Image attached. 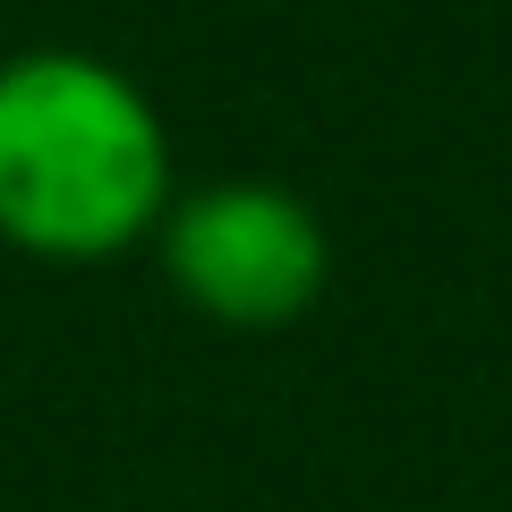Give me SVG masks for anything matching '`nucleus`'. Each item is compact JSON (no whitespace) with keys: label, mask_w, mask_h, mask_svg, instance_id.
I'll return each instance as SVG.
<instances>
[{"label":"nucleus","mask_w":512,"mask_h":512,"mask_svg":"<svg viewBox=\"0 0 512 512\" xmlns=\"http://www.w3.org/2000/svg\"><path fill=\"white\" fill-rule=\"evenodd\" d=\"M171 128L103 52L35 43L0 60V239L43 265H103L163 231Z\"/></svg>","instance_id":"nucleus-1"},{"label":"nucleus","mask_w":512,"mask_h":512,"mask_svg":"<svg viewBox=\"0 0 512 512\" xmlns=\"http://www.w3.org/2000/svg\"><path fill=\"white\" fill-rule=\"evenodd\" d=\"M154 265L222 333H282L325 299L333 239L316 205L291 180H197L171 197L163 231H154Z\"/></svg>","instance_id":"nucleus-2"}]
</instances>
